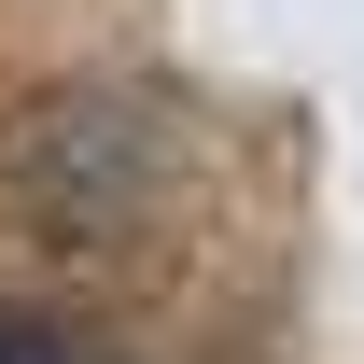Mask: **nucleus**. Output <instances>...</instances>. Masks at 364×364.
I'll return each mask as SVG.
<instances>
[{
    "label": "nucleus",
    "instance_id": "obj_1",
    "mask_svg": "<svg viewBox=\"0 0 364 364\" xmlns=\"http://www.w3.org/2000/svg\"><path fill=\"white\" fill-rule=\"evenodd\" d=\"M0 364H85V350H70L56 322H0Z\"/></svg>",
    "mask_w": 364,
    "mask_h": 364
}]
</instances>
